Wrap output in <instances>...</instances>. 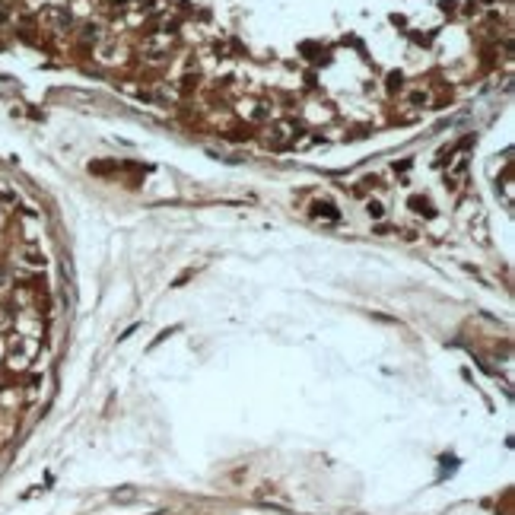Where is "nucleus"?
<instances>
[{
    "instance_id": "f257e3e1",
    "label": "nucleus",
    "mask_w": 515,
    "mask_h": 515,
    "mask_svg": "<svg viewBox=\"0 0 515 515\" xmlns=\"http://www.w3.org/2000/svg\"><path fill=\"white\" fill-rule=\"evenodd\" d=\"M312 207H315V210H312L315 216H328V220H340V213H337V210H331V204H328V200H325V204H321V200H315V204H312Z\"/></svg>"
},
{
    "instance_id": "f03ea898",
    "label": "nucleus",
    "mask_w": 515,
    "mask_h": 515,
    "mask_svg": "<svg viewBox=\"0 0 515 515\" xmlns=\"http://www.w3.org/2000/svg\"><path fill=\"white\" fill-rule=\"evenodd\" d=\"M410 207H414L417 213H426V216H433V210H430V200H426V197H410Z\"/></svg>"
},
{
    "instance_id": "7ed1b4c3",
    "label": "nucleus",
    "mask_w": 515,
    "mask_h": 515,
    "mask_svg": "<svg viewBox=\"0 0 515 515\" xmlns=\"http://www.w3.org/2000/svg\"><path fill=\"white\" fill-rule=\"evenodd\" d=\"M366 210H369V216H382V213H385V210H382V204H375V200L366 204Z\"/></svg>"
}]
</instances>
